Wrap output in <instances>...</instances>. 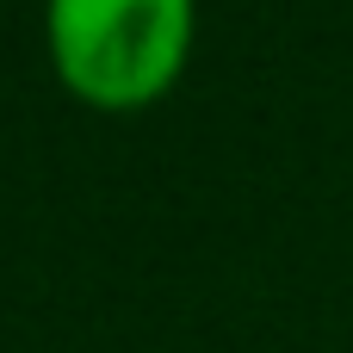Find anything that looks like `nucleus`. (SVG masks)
Segmentation results:
<instances>
[{
    "instance_id": "obj_1",
    "label": "nucleus",
    "mask_w": 353,
    "mask_h": 353,
    "mask_svg": "<svg viewBox=\"0 0 353 353\" xmlns=\"http://www.w3.org/2000/svg\"><path fill=\"white\" fill-rule=\"evenodd\" d=\"M199 31V0H43V37L62 87L99 112L155 105Z\"/></svg>"
}]
</instances>
